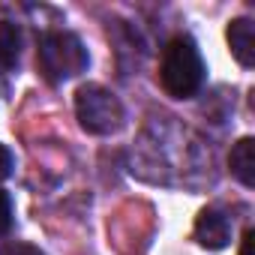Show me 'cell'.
I'll return each mask as SVG.
<instances>
[{
  "instance_id": "277c9868",
  "label": "cell",
  "mask_w": 255,
  "mask_h": 255,
  "mask_svg": "<svg viewBox=\"0 0 255 255\" xmlns=\"http://www.w3.org/2000/svg\"><path fill=\"white\" fill-rule=\"evenodd\" d=\"M195 237L207 249H225L231 243V219L216 207H204L195 219Z\"/></svg>"
},
{
  "instance_id": "52a82bcc",
  "label": "cell",
  "mask_w": 255,
  "mask_h": 255,
  "mask_svg": "<svg viewBox=\"0 0 255 255\" xmlns=\"http://www.w3.org/2000/svg\"><path fill=\"white\" fill-rule=\"evenodd\" d=\"M21 54V33L12 21H0V69H12Z\"/></svg>"
},
{
  "instance_id": "7c38bea8",
  "label": "cell",
  "mask_w": 255,
  "mask_h": 255,
  "mask_svg": "<svg viewBox=\"0 0 255 255\" xmlns=\"http://www.w3.org/2000/svg\"><path fill=\"white\" fill-rule=\"evenodd\" d=\"M0 90H3V84H0Z\"/></svg>"
},
{
  "instance_id": "30bf717a",
  "label": "cell",
  "mask_w": 255,
  "mask_h": 255,
  "mask_svg": "<svg viewBox=\"0 0 255 255\" xmlns=\"http://www.w3.org/2000/svg\"><path fill=\"white\" fill-rule=\"evenodd\" d=\"M0 255H42L36 246H27V243H6L0 249Z\"/></svg>"
},
{
  "instance_id": "6da1fadb",
  "label": "cell",
  "mask_w": 255,
  "mask_h": 255,
  "mask_svg": "<svg viewBox=\"0 0 255 255\" xmlns=\"http://www.w3.org/2000/svg\"><path fill=\"white\" fill-rule=\"evenodd\" d=\"M162 90L171 99H192L204 84V60L192 36H174L162 51L159 66Z\"/></svg>"
},
{
  "instance_id": "5b68a950",
  "label": "cell",
  "mask_w": 255,
  "mask_h": 255,
  "mask_svg": "<svg viewBox=\"0 0 255 255\" xmlns=\"http://www.w3.org/2000/svg\"><path fill=\"white\" fill-rule=\"evenodd\" d=\"M225 36H228L231 54L237 57V63L240 66H252L255 63V24L249 18H237V21L228 24Z\"/></svg>"
},
{
  "instance_id": "7a4b0ae2",
  "label": "cell",
  "mask_w": 255,
  "mask_h": 255,
  "mask_svg": "<svg viewBox=\"0 0 255 255\" xmlns=\"http://www.w3.org/2000/svg\"><path fill=\"white\" fill-rule=\"evenodd\" d=\"M39 69L48 81H66L75 78L87 69L90 57L84 42L72 33V30H45L39 39V51H36Z\"/></svg>"
},
{
  "instance_id": "8fae6325",
  "label": "cell",
  "mask_w": 255,
  "mask_h": 255,
  "mask_svg": "<svg viewBox=\"0 0 255 255\" xmlns=\"http://www.w3.org/2000/svg\"><path fill=\"white\" fill-rule=\"evenodd\" d=\"M252 237H255V234H252V228H249V231L243 234V255H252Z\"/></svg>"
},
{
  "instance_id": "9c48e42d",
  "label": "cell",
  "mask_w": 255,
  "mask_h": 255,
  "mask_svg": "<svg viewBox=\"0 0 255 255\" xmlns=\"http://www.w3.org/2000/svg\"><path fill=\"white\" fill-rule=\"evenodd\" d=\"M15 168V159H12V150L6 144H0V183H3Z\"/></svg>"
},
{
  "instance_id": "3957f363",
  "label": "cell",
  "mask_w": 255,
  "mask_h": 255,
  "mask_svg": "<svg viewBox=\"0 0 255 255\" xmlns=\"http://www.w3.org/2000/svg\"><path fill=\"white\" fill-rule=\"evenodd\" d=\"M75 114L81 129H87L90 135H111L123 126V105L120 99L105 90L102 84H84L75 93Z\"/></svg>"
},
{
  "instance_id": "8992f818",
  "label": "cell",
  "mask_w": 255,
  "mask_h": 255,
  "mask_svg": "<svg viewBox=\"0 0 255 255\" xmlns=\"http://www.w3.org/2000/svg\"><path fill=\"white\" fill-rule=\"evenodd\" d=\"M228 165H231V174H234L243 186H252V183H255V141H252V138H240V141L231 147Z\"/></svg>"
},
{
  "instance_id": "ba28073f",
  "label": "cell",
  "mask_w": 255,
  "mask_h": 255,
  "mask_svg": "<svg viewBox=\"0 0 255 255\" xmlns=\"http://www.w3.org/2000/svg\"><path fill=\"white\" fill-rule=\"evenodd\" d=\"M12 228V198L9 192L0 189V237H6Z\"/></svg>"
}]
</instances>
